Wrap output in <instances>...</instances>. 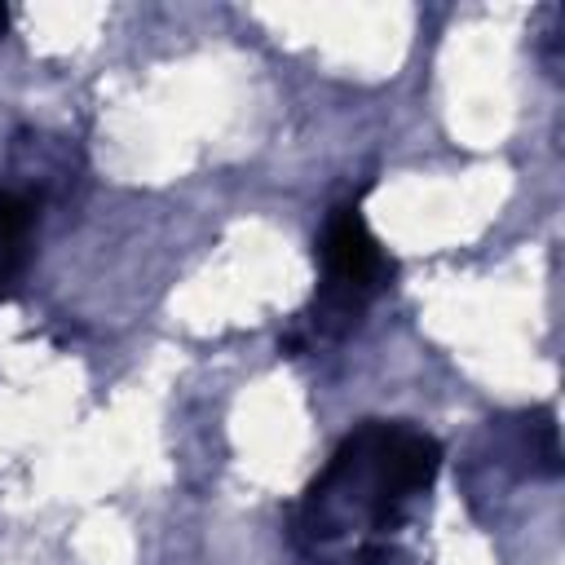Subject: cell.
Here are the masks:
<instances>
[{"mask_svg":"<svg viewBox=\"0 0 565 565\" xmlns=\"http://www.w3.org/2000/svg\"><path fill=\"white\" fill-rule=\"evenodd\" d=\"M441 450L433 437L402 424L358 428L305 499V530L313 539H340L358 530H388L406 503L433 481Z\"/></svg>","mask_w":565,"mask_h":565,"instance_id":"cell-1","label":"cell"},{"mask_svg":"<svg viewBox=\"0 0 565 565\" xmlns=\"http://www.w3.org/2000/svg\"><path fill=\"white\" fill-rule=\"evenodd\" d=\"M322 296L313 300V327L340 335L358 322L362 305L388 287L393 260L366 230L358 207H335L322 230Z\"/></svg>","mask_w":565,"mask_h":565,"instance_id":"cell-2","label":"cell"},{"mask_svg":"<svg viewBox=\"0 0 565 565\" xmlns=\"http://www.w3.org/2000/svg\"><path fill=\"white\" fill-rule=\"evenodd\" d=\"M35 225V199H26L13 185H0V291L22 269V252Z\"/></svg>","mask_w":565,"mask_h":565,"instance_id":"cell-3","label":"cell"},{"mask_svg":"<svg viewBox=\"0 0 565 565\" xmlns=\"http://www.w3.org/2000/svg\"><path fill=\"white\" fill-rule=\"evenodd\" d=\"M4 26H9V9L0 4V35H4Z\"/></svg>","mask_w":565,"mask_h":565,"instance_id":"cell-4","label":"cell"}]
</instances>
